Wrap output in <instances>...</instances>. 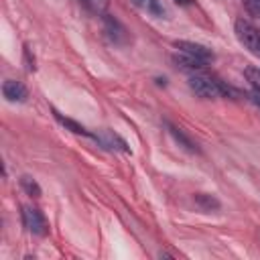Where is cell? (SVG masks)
Returning a JSON list of instances; mask_svg holds the SVG:
<instances>
[{
    "label": "cell",
    "mask_w": 260,
    "mask_h": 260,
    "mask_svg": "<svg viewBox=\"0 0 260 260\" xmlns=\"http://www.w3.org/2000/svg\"><path fill=\"white\" fill-rule=\"evenodd\" d=\"M189 87L191 91L201 98V100H215V98H221V95H232L236 93L232 87H228L223 81L199 71V73H191L189 77Z\"/></svg>",
    "instance_id": "1"
},
{
    "label": "cell",
    "mask_w": 260,
    "mask_h": 260,
    "mask_svg": "<svg viewBox=\"0 0 260 260\" xmlns=\"http://www.w3.org/2000/svg\"><path fill=\"white\" fill-rule=\"evenodd\" d=\"M234 30H236V37L238 41L254 55H260V30L246 18H238L236 24H234Z\"/></svg>",
    "instance_id": "2"
},
{
    "label": "cell",
    "mask_w": 260,
    "mask_h": 260,
    "mask_svg": "<svg viewBox=\"0 0 260 260\" xmlns=\"http://www.w3.org/2000/svg\"><path fill=\"white\" fill-rule=\"evenodd\" d=\"M22 223H24V228H26L32 236L45 238V236L49 234V221H47V217L43 215V211L37 209V207H30V205H24V207H22Z\"/></svg>",
    "instance_id": "3"
},
{
    "label": "cell",
    "mask_w": 260,
    "mask_h": 260,
    "mask_svg": "<svg viewBox=\"0 0 260 260\" xmlns=\"http://www.w3.org/2000/svg\"><path fill=\"white\" fill-rule=\"evenodd\" d=\"M104 28H106V35L110 37V41H112L114 45H126V43L130 41L126 26H124L118 18H114V16H110V14H104Z\"/></svg>",
    "instance_id": "4"
},
{
    "label": "cell",
    "mask_w": 260,
    "mask_h": 260,
    "mask_svg": "<svg viewBox=\"0 0 260 260\" xmlns=\"http://www.w3.org/2000/svg\"><path fill=\"white\" fill-rule=\"evenodd\" d=\"M175 49H179V53H187L191 57H197L201 61H211L213 59V53L211 49H207L205 45H199V43H193V41H175Z\"/></svg>",
    "instance_id": "5"
},
{
    "label": "cell",
    "mask_w": 260,
    "mask_h": 260,
    "mask_svg": "<svg viewBox=\"0 0 260 260\" xmlns=\"http://www.w3.org/2000/svg\"><path fill=\"white\" fill-rule=\"evenodd\" d=\"M93 140L102 146V148H108V150H122V152H128V146L126 142L112 130H100L98 134H91Z\"/></svg>",
    "instance_id": "6"
},
{
    "label": "cell",
    "mask_w": 260,
    "mask_h": 260,
    "mask_svg": "<svg viewBox=\"0 0 260 260\" xmlns=\"http://www.w3.org/2000/svg\"><path fill=\"white\" fill-rule=\"evenodd\" d=\"M173 63H175V67H179V69H183V71H189V73H199V71H203L205 65H207V61H201V59L191 57V55H187V53L173 55Z\"/></svg>",
    "instance_id": "7"
},
{
    "label": "cell",
    "mask_w": 260,
    "mask_h": 260,
    "mask_svg": "<svg viewBox=\"0 0 260 260\" xmlns=\"http://www.w3.org/2000/svg\"><path fill=\"white\" fill-rule=\"evenodd\" d=\"M2 93L8 102H24L28 98V89L24 87V83L16 79H6L2 83Z\"/></svg>",
    "instance_id": "8"
},
{
    "label": "cell",
    "mask_w": 260,
    "mask_h": 260,
    "mask_svg": "<svg viewBox=\"0 0 260 260\" xmlns=\"http://www.w3.org/2000/svg\"><path fill=\"white\" fill-rule=\"evenodd\" d=\"M193 201H195V205H197L201 211H205V213L215 211V209H219V205H221L219 199L213 197V195H209V193H195Z\"/></svg>",
    "instance_id": "9"
},
{
    "label": "cell",
    "mask_w": 260,
    "mask_h": 260,
    "mask_svg": "<svg viewBox=\"0 0 260 260\" xmlns=\"http://www.w3.org/2000/svg\"><path fill=\"white\" fill-rule=\"evenodd\" d=\"M53 114H55V118L59 120V124L61 126H65L67 130H71L73 134H81V136H91V132L85 128V126H81L79 122H75L73 118H67V116H63V114H59L57 110H53Z\"/></svg>",
    "instance_id": "10"
},
{
    "label": "cell",
    "mask_w": 260,
    "mask_h": 260,
    "mask_svg": "<svg viewBox=\"0 0 260 260\" xmlns=\"http://www.w3.org/2000/svg\"><path fill=\"white\" fill-rule=\"evenodd\" d=\"M169 126V132H171V136L179 142V146H183V148H187L189 152H199V148H197V144L181 130V128H177V126H173V124H167Z\"/></svg>",
    "instance_id": "11"
},
{
    "label": "cell",
    "mask_w": 260,
    "mask_h": 260,
    "mask_svg": "<svg viewBox=\"0 0 260 260\" xmlns=\"http://www.w3.org/2000/svg\"><path fill=\"white\" fill-rule=\"evenodd\" d=\"M20 187H22V191H24L26 195H30V197H41V185H39L30 175H22V177H20Z\"/></svg>",
    "instance_id": "12"
},
{
    "label": "cell",
    "mask_w": 260,
    "mask_h": 260,
    "mask_svg": "<svg viewBox=\"0 0 260 260\" xmlns=\"http://www.w3.org/2000/svg\"><path fill=\"white\" fill-rule=\"evenodd\" d=\"M244 75H246V79L250 81L252 89H254V91H260V69H256V67H246Z\"/></svg>",
    "instance_id": "13"
},
{
    "label": "cell",
    "mask_w": 260,
    "mask_h": 260,
    "mask_svg": "<svg viewBox=\"0 0 260 260\" xmlns=\"http://www.w3.org/2000/svg\"><path fill=\"white\" fill-rule=\"evenodd\" d=\"M146 10L150 12V14H154V16H165L167 14V10H165V6H162V2L160 0H146Z\"/></svg>",
    "instance_id": "14"
},
{
    "label": "cell",
    "mask_w": 260,
    "mask_h": 260,
    "mask_svg": "<svg viewBox=\"0 0 260 260\" xmlns=\"http://www.w3.org/2000/svg\"><path fill=\"white\" fill-rule=\"evenodd\" d=\"M242 2H244V8L250 16L260 18V0H242Z\"/></svg>",
    "instance_id": "15"
},
{
    "label": "cell",
    "mask_w": 260,
    "mask_h": 260,
    "mask_svg": "<svg viewBox=\"0 0 260 260\" xmlns=\"http://www.w3.org/2000/svg\"><path fill=\"white\" fill-rule=\"evenodd\" d=\"M248 100H250L254 106L260 108V91H252V93H248Z\"/></svg>",
    "instance_id": "16"
},
{
    "label": "cell",
    "mask_w": 260,
    "mask_h": 260,
    "mask_svg": "<svg viewBox=\"0 0 260 260\" xmlns=\"http://www.w3.org/2000/svg\"><path fill=\"white\" fill-rule=\"evenodd\" d=\"M175 2H177L179 6H189V4L193 2V0H175Z\"/></svg>",
    "instance_id": "17"
},
{
    "label": "cell",
    "mask_w": 260,
    "mask_h": 260,
    "mask_svg": "<svg viewBox=\"0 0 260 260\" xmlns=\"http://www.w3.org/2000/svg\"><path fill=\"white\" fill-rule=\"evenodd\" d=\"M134 4H138V6H142V4H146V0H134Z\"/></svg>",
    "instance_id": "18"
}]
</instances>
